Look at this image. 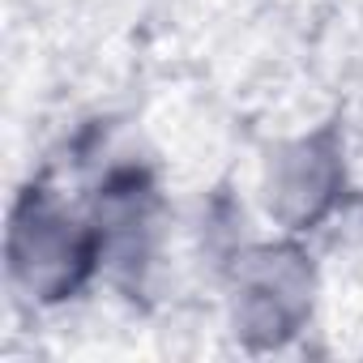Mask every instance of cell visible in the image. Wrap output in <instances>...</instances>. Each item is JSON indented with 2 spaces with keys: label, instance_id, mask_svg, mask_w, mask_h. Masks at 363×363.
<instances>
[{
  "label": "cell",
  "instance_id": "obj_1",
  "mask_svg": "<svg viewBox=\"0 0 363 363\" xmlns=\"http://www.w3.org/2000/svg\"><path fill=\"white\" fill-rule=\"evenodd\" d=\"M5 261L13 291L39 308L77 299L86 282L103 274L90 214L73 210L48 184H30L18 193L5 231Z\"/></svg>",
  "mask_w": 363,
  "mask_h": 363
},
{
  "label": "cell",
  "instance_id": "obj_2",
  "mask_svg": "<svg viewBox=\"0 0 363 363\" xmlns=\"http://www.w3.org/2000/svg\"><path fill=\"white\" fill-rule=\"evenodd\" d=\"M227 303H231V329L248 350L286 346L312 320L316 303L312 257L295 244V235L240 248L227 269Z\"/></svg>",
  "mask_w": 363,
  "mask_h": 363
},
{
  "label": "cell",
  "instance_id": "obj_3",
  "mask_svg": "<svg viewBox=\"0 0 363 363\" xmlns=\"http://www.w3.org/2000/svg\"><path fill=\"white\" fill-rule=\"evenodd\" d=\"M346 193V137L337 124H320L269 150L261 197L269 218L286 235L320 227Z\"/></svg>",
  "mask_w": 363,
  "mask_h": 363
},
{
  "label": "cell",
  "instance_id": "obj_4",
  "mask_svg": "<svg viewBox=\"0 0 363 363\" xmlns=\"http://www.w3.org/2000/svg\"><path fill=\"white\" fill-rule=\"evenodd\" d=\"M86 214L99 235L103 269L116 278H137L150 265L162 231V193L154 175L137 162L111 167L90 193Z\"/></svg>",
  "mask_w": 363,
  "mask_h": 363
}]
</instances>
